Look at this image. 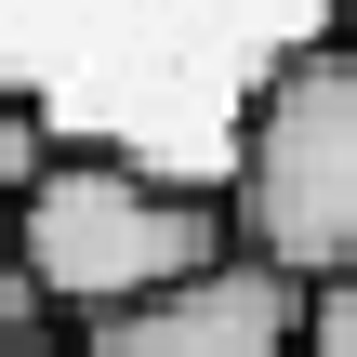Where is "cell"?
<instances>
[{
	"mask_svg": "<svg viewBox=\"0 0 357 357\" xmlns=\"http://www.w3.org/2000/svg\"><path fill=\"white\" fill-rule=\"evenodd\" d=\"M0 238H13L40 318H66V331L106 318V305H146V291L199 278L212 252H238L225 185L159 172V159H132V146H66V132H53V159L26 172V199L0 212Z\"/></svg>",
	"mask_w": 357,
	"mask_h": 357,
	"instance_id": "obj_1",
	"label": "cell"
},
{
	"mask_svg": "<svg viewBox=\"0 0 357 357\" xmlns=\"http://www.w3.org/2000/svg\"><path fill=\"white\" fill-rule=\"evenodd\" d=\"M225 225H238V252H265L291 278L357 265V40L344 26H305L252 66L238 146H225Z\"/></svg>",
	"mask_w": 357,
	"mask_h": 357,
	"instance_id": "obj_2",
	"label": "cell"
},
{
	"mask_svg": "<svg viewBox=\"0 0 357 357\" xmlns=\"http://www.w3.org/2000/svg\"><path fill=\"white\" fill-rule=\"evenodd\" d=\"M79 357H305V278L265 252H212L146 305L79 318Z\"/></svg>",
	"mask_w": 357,
	"mask_h": 357,
	"instance_id": "obj_3",
	"label": "cell"
},
{
	"mask_svg": "<svg viewBox=\"0 0 357 357\" xmlns=\"http://www.w3.org/2000/svg\"><path fill=\"white\" fill-rule=\"evenodd\" d=\"M40 159H53V119H40V93H13V79H0V212L26 199V172H40Z\"/></svg>",
	"mask_w": 357,
	"mask_h": 357,
	"instance_id": "obj_4",
	"label": "cell"
},
{
	"mask_svg": "<svg viewBox=\"0 0 357 357\" xmlns=\"http://www.w3.org/2000/svg\"><path fill=\"white\" fill-rule=\"evenodd\" d=\"M305 357H357V265L305 278Z\"/></svg>",
	"mask_w": 357,
	"mask_h": 357,
	"instance_id": "obj_5",
	"label": "cell"
},
{
	"mask_svg": "<svg viewBox=\"0 0 357 357\" xmlns=\"http://www.w3.org/2000/svg\"><path fill=\"white\" fill-rule=\"evenodd\" d=\"M0 357H79L66 318H0Z\"/></svg>",
	"mask_w": 357,
	"mask_h": 357,
	"instance_id": "obj_6",
	"label": "cell"
},
{
	"mask_svg": "<svg viewBox=\"0 0 357 357\" xmlns=\"http://www.w3.org/2000/svg\"><path fill=\"white\" fill-rule=\"evenodd\" d=\"M0 318H40V291H26V265H13V238H0Z\"/></svg>",
	"mask_w": 357,
	"mask_h": 357,
	"instance_id": "obj_7",
	"label": "cell"
},
{
	"mask_svg": "<svg viewBox=\"0 0 357 357\" xmlns=\"http://www.w3.org/2000/svg\"><path fill=\"white\" fill-rule=\"evenodd\" d=\"M331 26H344V40H357V0H331Z\"/></svg>",
	"mask_w": 357,
	"mask_h": 357,
	"instance_id": "obj_8",
	"label": "cell"
}]
</instances>
